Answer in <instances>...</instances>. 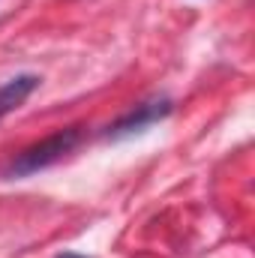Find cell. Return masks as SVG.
I'll return each instance as SVG.
<instances>
[{
    "instance_id": "1",
    "label": "cell",
    "mask_w": 255,
    "mask_h": 258,
    "mask_svg": "<svg viewBox=\"0 0 255 258\" xmlns=\"http://www.w3.org/2000/svg\"><path fill=\"white\" fill-rule=\"evenodd\" d=\"M84 132L81 126H69V129H60L36 144H30L27 150H21L9 165H6V177H30L36 171H45L51 168L54 162H60L63 156H69L78 144H81Z\"/></svg>"
},
{
    "instance_id": "2",
    "label": "cell",
    "mask_w": 255,
    "mask_h": 258,
    "mask_svg": "<svg viewBox=\"0 0 255 258\" xmlns=\"http://www.w3.org/2000/svg\"><path fill=\"white\" fill-rule=\"evenodd\" d=\"M171 99H150V102H141V105H135L132 111H126L123 117H117L108 132H105V138H111V141H120V138H126V135H135V132H144L147 126H153V123H159V120H165L168 114H171Z\"/></svg>"
},
{
    "instance_id": "3",
    "label": "cell",
    "mask_w": 255,
    "mask_h": 258,
    "mask_svg": "<svg viewBox=\"0 0 255 258\" xmlns=\"http://www.w3.org/2000/svg\"><path fill=\"white\" fill-rule=\"evenodd\" d=\"M57 258H84V255H78V252H60Z\"/></svg>"
},
{
    "instance_id": "4",
    "label": "cell",
    "mask_w": 255,
    "mask_h": 258,
    "mask_svg": "<svg viewBox=\"0 0 255 258\" xmlns=\"http://www.w3.org/2000/svg\"><path fill=\"white\" fill-rule=\"evenodd\" d=\"M3 117H6V114H3V111H0V120H3Z\"/></svg>"
}]
</instances>
